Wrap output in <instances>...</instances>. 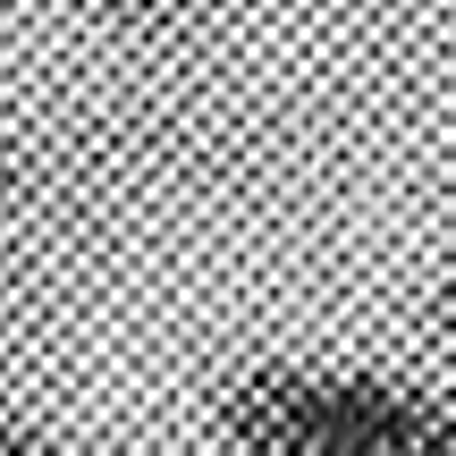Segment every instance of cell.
I'll list each match as a JSON object with an SVG mask.
<instances>
[{
  "instance_id": "obj_1",
  "label": "cell",
  "mask_w": 456,
  "mask_h": 456,
  "mask_svg": "<svg viewBox=\"0 0 456 456\" xmlns=\"http://www.w3.org/2000/svg\"><path fill=\"white\" fill-rule=\"evenodd\" d=\"M212 440H220V456H346L338 372L296 363V355L245 363L212 406Z\"/></svg>"
},
{
  "instance_id": "obj_2",
  "label": "cell",
  "mask_w": 456,
  "mask_h": 456,
  "mask_svg": "<svg viewBox=\"0 0 456 456\" xmlns=\"http://www.w3.org/2000/svg\"><path fill=\"white\" fill-rule=\"evenodd\" d=\"M0 456H60L43 423H26V414H0Z\"/></svg>"
},
{
  "instance_id": "obj_3",
  "label": "cell",
  "mask_w": 456,
  "mask_h": 456,
  "mask_svg": "<svg viewBox=\"0 0 456 456\" xmlns=\"http://www.w3.org/2000/svg\"><path fill=\"white\" fill-rule=\"evenodd\" d=\"M440 322H448V338H456V262H448V279H440Z\"/></svg>"
},
{
  "instance_id": "obj_4",
  "label": "cell",
  "mask_w": 456,
  "mask_h": 456,
  "mask_svg": "<svg viewBox=\"0 0 456 456\" xmlns=\"http://www.w3.org/2000/svg\"><path fill=\"white\" fill-rule=\"evenodd\" d=\"M102 9H110V17H152L161 0H102Z\"/></svg>"
}]
</instances>
